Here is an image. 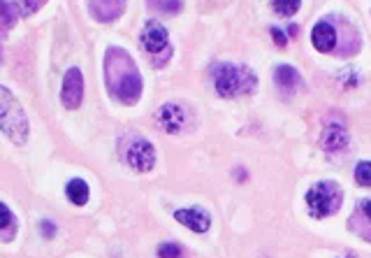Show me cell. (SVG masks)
I'll use <instances>...</instances> for the list:
<instances>
[{
	"instance_id": "ac0fdd59",
	"label": "cell",
	"mask_w": 371,
	"mask_h": 258,
	"mask_svg": "<svg viewBox=\"0 0 371 258\" xmlns=\"http://www.w3.org/2000/svg\"><path fill=\"white\" fill-rule=\"evenodd\" d=\"M355 182L360 186H371V163L369 161L358 163V168H355Z\"/></svg>"
},
{
	"instance_id": "30bf717a",
	"label": "cell",
	"mask_w": 371,
	"mask_h": 258,
	"mask_svg": "<svg viewBox=\"0 0 371 258\" xmlns=\"http://www.w3.org/2000/svg\"><path fill=\"white\" fill-rule=\"evenodd\" d=\"M91 14L98 21H114L119 19L123 10H126V0H89Z\"/></svg>"
},
{
	"instance_id": "603a6c76",
	"label": "cell",
	"mask_w": 371,
	"mask_h": 258,
	"mask_svg": "<svg viewBox=\"0 0 371 258\" xmlns=\"http://www.w3.org/2000/svg\"><path fill=\"white\" fill-rule=\"evenodd\" d=\"M272 38H274V42H276V45H279V47H286V33H283L281 31V28H272Z\"/></svg>"
},
{
	"instance_id": "9c48e42d",
	"label": "cell",
	"mask_w": 371,
	"mask_h": 258,
	"mask_svg": "<svg viewBox=\"0 0 371 258\" xmlns=\"http://www.w3.org/2000/svg\"><path fill=\"white\" fill-rule=\"evenodd\" d=\"M174 219L179 224H184L186 228H191L195 233H207L209 226H212V219H209L207 212L198 210V207H186V210H177L174 212Z\"/></svg>"
},
{
	"instance_id": "4fadbf2b",
	"label": "cell",
	"mask_w": 371,
	"mask_h": 258,
	"mask_svg": "<svg viewBox=\"0 0 371 258\" xmlns=\"http://www.w3.org/2000/svg\"><path fill=\"white\" fill-rule=\"evenodd\" d=\"M65 193H68V200L75 205H86L89 203V184L84 179H72V182L65 186Z\"/></svg>"
},
{
	"instance_id": "cb8c5ba5",
	"label": "cell",
	"mask_w": 371,
	"mask_h": 258,
	"mask_svg": "<svg viewBox=\"0 0 371 258\" xmlns=\"http://www.w3.org/2000/svg\"><path fill=\"white\" fill-rule=\"evenodd\" d=\"M360 210L365 212L367 217L371 219V198H369V200H365V203H360Z\"/></svg>"
},
{
	"instance_id": "44dd1931",
	"label": "cell",
	"mask_w": 371,
	"mask_h": 258,
	"mask_svg": "<svg viewBox=\"0 0 371 258\" xmlns=\"http://www.w3.org/2000/svg\"><path fill=\"white\" fill-rule=\"evenodd\" d=\"M158 256H160V258H181V249H179V245H172V242H165V245H160Z\"/></svg>"
},
{
	"instance_id": "52a82bcc",
	"label": "cell",
	"mask_w": 371,
	"mask_h": 258,
	"mask_svg": "<svg viewBox=\"0 0 371 258\" xmlns=\"http://www.w3.org/2000/svg\"><path fill=\"white\" fill-rule=\"evenodd\" d=\"M156 121L158 126L163 128L165 133H179L181 128L186 124V112L181 105H174V103H167L158 110L156 114Z\"/></svg>"
},
{
	"instance_id": "7402d4cb",
	"label": "cell",
	"mask_w": 371,
	"mask_h": 258,
	"mask_svg": "<svg viewBox=\"0 0 371 258\" xmlns=\"http://www.w3.org/2000/svg\"><path fill=\"white\" fill-rule=\"evenodd\" d=\"M10 224H12V214L3 203H0V231H3L5 226H10Z\"/></svg>"
},
{
	"instance_id": "ba28073f",
	"label": "cell",
	"mask_w": 371,
	"mask_h": 258,
	"mask_svg": "<svg viewBox=\"0 0 371 258\" xmlns=\"http://www.w3.org/2000/svg\"><path fill=\"white\" fill-rule=\"evenodd\" d=\"M142 45L149 54H160L167 49V28L158 21H149L142 31Z\"/></svg>"
},
{
	"instance_id": "9a60e30c",
	"label": "cell",
	"mask_w": 371,
	"mask_h": 258,
	"mask_svg": "<svg viewBox=\"0 0 371 258\" xmlns=\"http://www.w3.org/2000/svg\"><path fill=\"white\" fill-rule=\"evenodd\" d=\"M302 0H272L274 10L281 14V17H293V14L300 10Z\"/></svg>"
},
{
	"instance_id": "7a4b0ae2",
	"label": "cell",
	"mask_w": 371,
	"mask_h": 258,
	"mask_svg": "<svg viewBox=\"0 0 371 258\" xmlns=\"http://www.w3.org/2000/svg\"><path fill=\"white\" fill-rule=\"evenodd\" d=\"M256 82L258 80L253 73H249L246 68L230 66V63L218 66L216 75H214L216 91H218V96H223V98H235L239 93H249L253 86H256Z\"/></svg>"
},
{
	"instance_id": "7c38bea8",
	"label": "cell",
	"mask_w": 371,
	"mask_h": 258,
	"mask_svg": "<svg viewBox=\"0 0 371 258\" xmlns=\"http://www.w3.org/2000/svg\"><path fill=\"white\" fill-rule=\"evenodd\" d=\"M323 147H325V152H332V154H337V152H344V149L348 147V133H346V128H341L339 124H330L323 131Z\"/></svg>"
},
{
	"instance_id": "d6986e66",
	"label": "cell",
	"mask_w": 371,
	"mask_h": 258,
	"mask_svg": "<svg viewBox=\"0 0 371 258\" xmlns=\"http://www.w3.org/2000/svg\"><path fill=\"white\" fill-rule=\"evenodd\" d=\"M151 7L165 12V14H177L181 10V0H149Z\"/></svg>"
},
{
	"instance_id": "d4e9b609",
	"label": "cell",
	"mask_w": 371,
	"mask_h": 258,
	"mask_svg": "<svg viewBox=\"0 0 371 258\" xmlns=\"http://www.w3.org/2000/svg\"><path fill=\"white\" fill-rule=\"evenodd\" d=\"M42 228H45V233H47V235H54V226H52V221H45V224H42Z\"/></svg>"
},
{
	"instance_id": "ffe728a7",
	"label": "cell",
	"mask_w": 371,
	"mask_h": 258,
	"mask_svg": "<svg viewBox=\"0 0 371 258\" xmlns=\"http://www.w3.org/2000/svg\"><path fill=\"white\" fill-rule=\"evenodd\" d=\"M14 105H17V100H14V96L10 93V89H5V86H0V119H3L5 114L10 112Z\"/></svg>"
},
{
	"instance_id": "2e32d148",
	"label": "cell",
	"mask_w": 371,
	"mask_h": 258,
	"mask_svg": "<svg viewBox=\"0 0 371 258\" xmlns=\"http://www.w3.org/2000/svg\"><path fill=\"white\" fill-rule=\"evenodd\" d=\"M45 3H47V0H14V7L19 10V14H24V17H31V14L38 12Z\"/></svg>"
},
{
	"instance_id": "8fae6325",
	"label": "cell",
	"mask_w": 371,
	"mask_h": 258,
	"mask_svg": "<svg viewBox=\"0 0 371 258\" xmlns=\"http://www.w3.org/2000/svg\"><path fill=\"white\" fill-rule=\"evenodd\" d=\"M311 42H314V47L318 49L320 54L332 52L334 45H337V33H334V26L327 24V21H320V24H316L314 31H311Z\"/></svg>"
},
{
	"instance_id": "8992f818",
	"label": "cell",
	"mask_w": 371,
	"mask_h": 258,
	"mask_svg": "<svg viewBox=\"0 0 371 258\" xmlns=\"http://www.w3.org/2000/svg\"><path fill=\"white\" fill-rule=\"evenodd\" d=\"M126 159L130 163V168H135L137 172H149L154 168L156 163V152H154V145H151L149 140H135L133 145L128 147V154Z\"/></svg>"
},
{
	"instance_id": "5b68a950",
	"label": "cell",
	"mask_w": 371,
	"mask_h": 258,
	"mask_svg": "<svg viewBox=\"0 0 371 258\" xmlns=\"http://www.w3.org/2000/svg\"><path fill=\"white\" fill-rule=\"evenodd\" d=\"M84 98V77L79 68H70L63 77V91H61V100L68 110H77L82 105Z\"/></svg>"
},
{
	"instance_id": "3957f363",
	"label": "cell",
	"mask_w": 371,
	"mask_h": 258,
	"mask_svg": "<svg viewBox=\"0 0 371 258\" xmlns=\"http://www.w3.org/2000/svg\"><path fill=\"white\" fill-rule=\"evenodd\" d=\"M307 205L309 214L314 219H325L332 217L341 205V189L334 182H320L316 186H311L307 193Z\"/></svg>"
},
{
	"instance_id": "e0dca14e",
	"label": "cell",
	"mask_w": 371,
	"mask_h": 258,
	"mask_svg": "<svg viewBox=\"0 0 371 258\" xmlns=\"http://www.w3.org/2000/svg\"><path fill=\"white\" fill-rule=\"evenodd\" d=\"M14 19H17V14H14L12 5H7L5 0H0V31H5V28H12L14 26Z\"/></svg>"
},
{
	"instance_id": "277c9868",
	"label": "cell",
	"mask_w": 371,
	"mask_h": 258,
	"mask_svg": "<svg viewBox=\"0 0 371 258\" xmlns=\"http://www.w3.org/2000/svg\"><path fill=\"white\" fill-rule=\"evenodd\" d=\"M0 131L10 135L14 145H24L28 140V119L19 105H14L12 110L0 119Z\"/></svg>"
},
{
	"instance_id": "6da1fadb",
	"label": "cell",
	"mask_w": 371,
	"mask_h": 258,
	"mask_svg": "<svg viewBox=\"0 0 371 258\" xmlns=\"http://www.w3.org/2000/svg\"><path fill=\"white\" fill-rule=\"evenodd\" d=\"M105 80L107 89L123 105H135L142 93V77L133 56L121 47H109L105 56Z\"/></svg>"
},
{
	"instance_id": "5bb4252c",
	"label": "cell",
	"mask_w": 371,
	"mask_h": 258,
	"mask_svg": "<svg viewBox=\"0 0 371 258\" xmlns=\"http://www.w3.org/2000/svg\"><path fill=\"white\" fill-rule=\"evenodd\" d=\"M276 82H279L283 89H293V86L300 82V75H297L295 68L279 66V68H276Z\"/></svg>"
}]
</instances>
